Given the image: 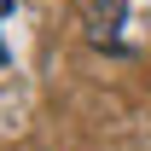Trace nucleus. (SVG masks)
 Here are the masks:
<instances>
[{"instance_id": "1", "label": "nucleus", "mask_w": 151, "mask_h": 151, "mask_svg": "<svg viewBox=\"0 0 151 151\" xmlns=\"http://www.w3.org/2000/svg\"><path fill=\"white\" fill-rule=\"evenodd\" d=\"M116 23H122V0H87V41H93V47H111V52H122Z\"/></svg>"}, {"instance_id": "2", "label": "nucleus", "mask_w": 151, "mask_h": 151, "mask_svg": "<svg viewBox=\"0 0 151 151\" xmlns=\"http://www.w3.org/2000/svg\"><path fill=\"white\" fill-rule=\"evenodd\" d=\"M6 12H12V0H0V18H6ZM0 64H6V47H0Z\"/></svg>"}]
</instances>
